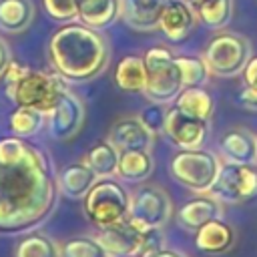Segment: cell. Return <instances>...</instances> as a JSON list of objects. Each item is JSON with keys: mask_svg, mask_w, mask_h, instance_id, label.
Masks as SVG:
<instances>
[{"mask_svg": "<svg viewBox=\"0 0 257 257\" xmlns=\"http://www.w3.org/2000/svg\"><path fill=\"white\" fill-rule=\"evenodd\" d=\"M56 189L44 151L16 135L0 139V233H24L48 219Z\"/></svg>", "mask_w": 257, "mask_h": 257, "instance_id": "obj_1", "label": "cell"}, {"mask_svg": "<svg viewBox=\"0 0 257 257\" xmlns=\"http://www.w3.org/2000/svg\"><path fill=\"white\" fill-rule=\"evenodd\" d=\"M48 56L54 72L64 80L86 82L106 68L110 50L100 30L72 20L64 22V26L50 36Z\"/></svg>", "mask_w": 257, "mask_h": 257, "instance_id": "obj_2", "label": "cell"}, {"mask_svg": "<svg viewBox=\"0 0 257 257\" xmlns=\"http://www.w3.org/2000/svg\"><path fill=\"white\" fill-rule=\"evenodd\" d=\"M2 80L10 102L16 106H32L42 112H48L60 94L68 90V80H64L58 72L32 70L18 60L8 62Z\"/></svg>", "mask_w": 257, "mask_h": 257, "instance_id": "obj_3", "label": "cell"}, {"mask_svg": "<svg viewBox=\"0 0 257 257\" xmlns=\"http://www.w3.org/2000/svg\"><path fill=\"white\" fill-rule=\"evenodd\" d=\"M128 203H131V193L124 189L122 183L114 181L112 177L96 179V183L82 197L84 215L96 229L112 227L126 221Z\"/></svg>", "mask_w": 257, "mask_h": 257, "instance_id": "obj_4", "label": "cell"}, {"mask_svg": "<svg viewBox=\"0 0 257 257\" xmlns=\"http://www.w3.org/2000/svg\"><path fill=\"white\" fill-rule=\"evenodd\" d=\"M143 60L147 66V84L143 94L151 102H175L185 86L173 50H169L167 46H153L145 52Z\"/></svg>", "mask_w": 257, "mask_h": 257, "instance_id": "obj_5", "label": "cell"}, {"mask_svg": "<svg viewBox=\"0 0 257 257\" xmlns=\"http://www.w3.org/2000/svg\"><path fill=\"white\" fill-rule=\"evenodd\" d=\"M221 161L215 153L199 149H181L171 159V175L173 179L193 193H209Z\"/></svg>", "mask_w": 257, "mask_h": 257, "instance_id": "obj_6", "label": "cell"}, {"mask_svg": "<svg viewBox=\"0 0 257 257\" xmlns=\"http://www.w3.org/2000/svg\"><path fill=\"white\" fill-rule=\"evenodd\" d=\"M251 58V44L245 36L235 32H221L213 36L203 52V60L211 74L235 76Z\"/></svg>", "mask_w": 257, "mask_h": 257, "instance_id": "obj_7", "label": "cell"}, {"mask_svg": "<svg viewBox=\"0 0 257 257\" xmlns=\"http://www.w3.org/2000/svg\"><path fill=\"white\" fill-rule=\"evenodd\" d=\"M171 213H173V203L165 189L157 185H141L131 193L126 219L141 231L163 229L171 219Z\"/></svg>", "mask_w": 257, "mask_h": 257, "instance_id": "obj_8", "label": "cell"}, {"mask_svg": "<svg viewBox=\"0 0 257 257\" xmlns=\"http://www.w3.org/2000/svg\"><path fill=\"white\" fill-rule=\"evenodd\" d=\"M209 195L225 203H241L253 199L257 195V169L247 163H221Z\"/></svg>", "mask_w": 257, "mask_h": 257, "instance_id": "obj_9", "label": "cell"}, {"mask_svg": "<svg viewBox=\"0 0 257 257\" xmlns=\"http://www.w3.org/2000/svg\"><path fill=\"white\" fill-rule=\"evenodd\" d=\"M46 122L52 139L70 141L84 124V102L70 90L62 92L56 104L46 112Z\"/></svg>", "mask_w": 257, "mask_h": 257, "instance_id": "obj_10", "label": "cell"}, {"mask_svg": "<svg viewBox=\"0 0 257 257\" xmlns=\"http://www.w3.org/2000/svg\"><path fill=\"white\" fill-rule=\"evenodd\" d=\"M173 145L179 149H199L207 139V120L195 118L177 106L167 110L165 131Z\"/></svg>", "mask_w": 257, "mask_h": 257, "instance_id": "obj_11", "label": "cell"}, {"mask_svg": "<svg viewBox=\"0 0 257 257\" xmlns=\"http://www.w3.org/2000/svg\"><path fill=\"white\" fill-rule=\"evenodd\" d=\"M106 141L116 147L118 153L122 151H151L153 141H155V133H151L139 116H126L116 120L110 131Z\"/></svg>", "mask_w": 257, "mask_h": 257, "instance_id": "obj_12", "label": "cell"}, {"mask_svg": "<svg viewBox=\"0 0 257 257\" xmlns=\"http://www.w3.org/2000/svg\"><path fill=\"white\" fill-rule=\"evenodd\" d=\"M195 24H197V14L189 6L187 0H167L165 2L161 20H159V28L169 40L183 42L185 38H189Z\"/></svg>", "mask_w": 257, "mask_h": 257, "instance_id": "obj_13", "label": "cell"}, {"mask_svg": "<svg viewBox=\"0 0 257 257\" xmlns=\"http://www.w3.org/2000/svg\"><path fill=\"white\" fill-rule=\"evenodd\" d=\"M141 235H143V231L126 219L118 225L98 229L96 239L110 253V257H124V255H137L139 253Z\"/></svg>", "mask_w": 257, "mask_h": 257, "instance_id": "obj_14", "label": "cell"}, {"mask_svg": "<svg viewBox=\"0 0 257 257\" xmlns=\"http://www.w3.org/2000/svg\"><path fill=\"white\" fill-rule=\"evenodd\" d=\"M219 217H221V201L209 193H201L185 201L177 211L179 223L189 231H197L205 223L219 219Z\"/></svg>", "mask_w": 257, "mask_h": 257, "instance_id": "obj_15", "label": "cell"}, {"mask_svg": "<svg viewBox=\"0 0 257 257\" xmlns=\"http://www.w3.org/2000/svg\"><path fill=\"white\" fill-rule=\"evenodd\" d=\"M165 2L167 0H120V18L135 30H155L159 28Z\"/></svg>", "mask_w": 257, "mask_h": 257, "instance_id": "obj_16", "label": "cell"}, {"mask_svg": "<svg viewBox=\"0 0 257 257\" xmlns=\"http://www.w3.org/2000/svg\"><path fill=\"white\" fill-rule=\"evenodd\" d=\"M233 241H235V233L221 217L205 223L203 227L195 231L197 249L209 255H219V253L229 251L233 247Z\"/></svg>", "mask_w": 257, "mask_h": 257, "instance_id": "obj_17", "label": "cell"}, {"mask_svg": "<svg viewBox=\"0 0 257 257\" xmlns=\"http://www.w3.org/2000/svg\"><path fill=\"white\" fill-rule=\"evenodd\" d=\"M221 153L227 161L253 165L257 161V139L245 128H231L221 137Z\"/></svg>", "mask_w": 257, "mask_h": 257, "instance_id": "obj_18", "label": "cell"}, {"mask_svg": "<svg viewBox=\"0 0 257 257\" xmlns=\"http://www.w3.org/2000/svg\"><path fill=\"white\" fill-rule=\"evenodd\" d=\"M120 16V0H78V16L76 20L102 30L110 26Z\"/></svg>", "mask_w": 257, "mask_h": 257, "instance_id": "obj_19", "label": "cell"}, {"mask_svg": "<svg viewBox=\"0 0 257 257\" xmlns=\"http://www.w3.org/2000/svg\"><path fill=\"white\" fill-rule=\"evenodd\" d=\"M96 179L98 177L92 173V169L84 161H78L60 171L56 187L70 199H82L88 193V189L96 183Z\"/></svg>", "mask_w": 257, "mask_h": 257, "instance_id": "obj_20", "label": "cell"}, {"mask_svg": "<svg viewBox=\"0 0 257 257\" xmlns=\"http://www.w3.org/2000/svg\"><path fill=\"white\" fill-rule=\"evenodd\" d=\"M114 82L124 92H143L147 84V66L143 56H122L114 66Z\"/></svg>", "mask_w": 257, "mask_h": 257, "instance_id": "obj_21", "label": "cell"}, {"mask_svg": "<svg viewBox=\"0 0 257 257\" xmlns=\"http://www.w3.org/2000/svg\"><path fill=\"white\" fill-rule=\"evenodd\" d=\"M155 169V161L151 151H122L118 155L116 177L126 183H141L151 177Z\"/></svg>", "mask_w": 257, "mask_h": 257, "instance_id": "obj_22", "label": "cell"}, {"mask_svg": "<svg viewBox=\"0 0 257 257\" xmlns=\"http://www.w3.org/2000/svg\"><path fill=\"white\" fill-rule=\"evenodd\" d=\"M34 6L30 0H0V30L16 34L32 24Z\"/></svg>", "mask_w": 257, "mask_h": 257, "instance_id": "obj_23", "label": "cell"}, {"mask_svg": "<svg viewBox=\"0 0 257 257\" xmlns=\"http://www.w3.org/2000/svg\"><path fill=\"white\" fill-rule=\"evenodd\" d=\"M175 106L181 108L183 112L195 116V118L209 122L213 108H215V102H213V96L203 86H185L179 92V96L175 98Z\"/></svg>", "mask_w": 257, "mask_h": 257, "instance_id": "obj_24", "label": "cell"}, {"mask_svg": "<svg viewBox=\"0 0 257 257\" xmlns=\"http://www.w3.org/2000/svg\"><path fill=\"white\" fill-rule=\"evenodd\" d=\"M195 10L197 20L207 28H223L233 16V0H187Z\"/></svg>", "mask_w": 257, "mask_h": 257, "instance_id": "obj_25", "label": "cell"}, {"mask_svg": "<svg viewBox=\"0 0 257 257\" xmlns=\"http://www.w3.org/2000/svg\"><path fill=\"white\" fill-rule=\"evenodd\" d=\"M118 155L120 153L116 151V147H112L108 141H98L86 151L82 161L92 169V173L98 179H104V177H114L116 175Z\"/></svg>", "mask_w": 257, "mask_h": 257, "instance_id": "obj_26", "label": "cell"}, {"mask_svg": "<svg viewBox=\"0 0 257 257\" xmlns=\"http://www.w3.org/2000/svg\"><path fill=\"white\" fill-rule=\"evenodd\" d=\"M44 124H46V112L32 106H16L8 116L10 131L22 139L38 135Z\"/></svg>", "mask_w": 257, "mask_h": 257, "instance_id": "obj_27", "label": "cell"}, {"mask_svg": "<svg viewBox=\"0 0 257 257\" xmlns=\"http://www.w3.org/2000/svg\"><path fill=\"white\" fill-rule=\"evenodd\" d=\"M14 257H60V247L50 237L32 233L18 243Z\"/></svg>", "mask_w": 257, "mask_h": 257, "instance_id": "obj_28", "label": "cell"}, {"mask_svg": "<svg viewBox=\"0 0 257 257\" xmlns=\"http://www.w3.org/2000/svg\"><path fill=\"white\" fill-rule=\"evenodd\" d=\"M60 257H110L102 243L94 237H74L60 247Z\"/></svg>", "mask_w": 257, "mask_h": 257, "instance_id": "obj_29", "label": "cell"}, {"mask_svg": "<svg viewBox=\"0 0 257 257\" xmlns=\"http://www.w3.org/2000/svg\"><path fill=\"white\" fill-rule=\"evenodd\" d=\"M183 86H203L209 78V68L203 56H177Z\"/></svg>", "mask_w": 257, "mask_h": 257, "instance_id": "obj_30", "label": "cell"}, {"mask_svg": "<svg viewBox=\"0 0 257 257\" xmlns=\"http://www.w3.org/2000/svg\"><path fill=\"white\" fill-rule=\"evenodd\" d=\"M42 8L56 22H72L78 16V0H42Z\"/></svg>", "mask_w": 257, "mask_h": 257, "instance_id": "obj_31", "label": "cell"}, {"mask_svg": "<svg viewBox=\"0 0 257 257\" xmlns=\"http://www.w3.org/2000/svg\"><path fill=\"white\" fill-rule=\"evenodd\" d=\"M167 104H161V102H151L147 104L141 112H139V118L141 122L155 135L163 133L165 131V120H167Z\"/></svg>", "mask_w": 257, "mask_h": 257, "instance_id": "obj_32", "label": "cell"}, {"mask_svg": "<svg viewBox=\"0 0 257 257\" xmlns=\"http://www.w3.org/2000/svg\"><path fill=\"white\" fill-rule=\"evenodd\" d=\"M165 247V235L163 229H145L141 235V247H139V257H151L157 251Z\"/></svg>", "mask_w": 257, "mask_h": 257, "instance_id": "obj_33", "label": "cell"}, {"mask_svg": "<svg viewBox=\"0 0 257 257\" xmlns=\"http://www.w3.org/2000/svg\"><path fill=\"white\" fill-rule=\"evenodd\" d=\"M243 72V82H245V88L257 92V56L249 58L245 68L241 70Z\"/></svg>", "mask_w": 257, "mask_h": 257, "instance_id": "obj_34", "label": "cell"}, {"mask_svg": "<svg viewBox=\"0 0 257 257\" xmlns=\"http://www.w3.org/2000/svg\"><path fill=\"white\" fill-rule=\"evenodd\" d=\"M239 102L249 110H257V92H253L249 88H243L239 92Z\"/></svg>", "mask_w": 257, "mask_h": 257, "instance_id": "obj_35", "label": "cell"}, {"mask_svg": "<svg viewBox=\"0 0 257 257\" xmlns=\"http://www.w3.org/2000/svg\"><path fill=\"white\" fill-rule=\"evenodd\" d=\"M10 60H12L10 48H8V44L0 38V78H2V74H4V70H6V66H8Z\"/></svg>", "mask_w": 257, "mask_h": 257, "instance_id": "obj_36", "label": "cell"}, {"mask_svg": "<svg viewBox=\"0 0 257 257\" xmlns=\"http://www.w3.org/2000/svg\"><path fill=\"white\" fill-rule=\"evenodd\" d=\"M151 257H187L185 253H181V251H177V249H161V251H157L155 255H151Z\"/></svg>", "mask_w": 257, "mask_h": 257, "instance_id": "obj_37", "label": "cell"}, {"mask_svg": "<svg viewBox=\"0 0 257 257\" xmlns=\"http://www.w3.org/2000/svg\"><path fill=\"white\" fill-rule=\"evenodd\" d=\"M124 257H139V255H124Z\"/></svg>", "mask_w": 257, "mask_h": 257, "instance_id": "obj_38", "label": "cell"}]
</instances>
